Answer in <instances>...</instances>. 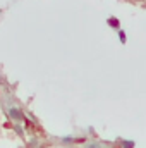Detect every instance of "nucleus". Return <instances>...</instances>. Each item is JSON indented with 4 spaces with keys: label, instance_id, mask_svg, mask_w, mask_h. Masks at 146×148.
<instances>
[{
    "label": "nucleus",
    "instance_id": "7ed1b4c3",
    "mask_svg": "<svg viewBox=\"0 0 146 148\" xmlns=\"http://www.w3.org/2000/svg\"><path fill=\"white\" fill-rule=\"evenodd\" d=\"M86 148H100L98 145H89V147H86Z\"/></svg>",
    "mask_w": 146,
    "mask_h": 148
},
{
    "label": "nucleus",
    "instance_id": "f257e3e1",
    "mask_svg": "<svg viewBox=\"0 0 146 148\" xmlns=\"http://www.w3.org/2000/svg\"><path fill=\"white\" fill-rule=\"evenodd\" d=\"M9 115H10L12 119H16V121L23 119V112L19 110V109H10V110H9Z\"/></svg>",
    "mask_w": 146,
    "mask_h": 148
},
{
    "label": "nucleus",
    "instance_id": "f03ea898",
    "mask_svg": "<svg viewBox=\"0 0 146 148\" xmlns=\"http://www.w3.org/2000/svg\"><path fill=\"white\" fill-rule=\"evenodd\" d=\"M132 147H134L132 141H124V148H132Z\"/></svg>",
    "mask_w": 146,
    "mask_h": 148
}]
</instances>
